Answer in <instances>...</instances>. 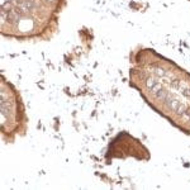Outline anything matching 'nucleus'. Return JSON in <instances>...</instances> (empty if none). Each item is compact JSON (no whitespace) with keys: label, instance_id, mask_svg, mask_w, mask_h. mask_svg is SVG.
<instances>
[{"label":"nucleus","instance_id":"obj_5","mask_svg":"<svg viewBox=\"0 0 190 190\" xmlns=\"http://www.w3.org/2000/svg\"><path fill=\"white\" fill-rule=\"evenodd\" d=\"M153 72H155V75H157L160 77H166V76H169V72L166 70H164V69H161V67H157V69H155Z\"/></svg>","mask_w":190,"mask_h":190},{"label":"nucleus","instance_id":"obj_1","mask_svg":"<svg viewBox=\"0 0 190 190\" xmlns=\"http://www.w3.org/2000/svg\"><path fill=\"white\" fill-rule=\"evenodd\" d=\"M165 101H166L167 108H170L171 110H174L176 114H179V115H183L184 112L188 109V106H186L184 103H181L178 98L175 97V95H170V94H169V97L166 98Z\"/></svg>","mask_w":190,"mask_h":190},{"label":"nucleus","instance_id":"obj_4","mask_svg":"<svg viewBox=\"0 0 190 190\" xmlns=\"http://www.w3.org/2000/svg\"><path fill=\"white\" fill-rule=\"evenodd\" d=\"M155 97H156V99H158V100H166V98L169 97V91L166 90V89H164V88H160L155 94Z\"/></svg>","mask_w":190,"mask_h":190},{"label":"nucleus","instance_id":"obj_3","mask_svg":"<svg viewBox=\"0 0 190 190\" xmlns=\"http://www.w3.org/2000/svg\"><path fill=\"white\" fill-rule=\"evenodd\" d=\"M17 3L24 10H32L36 6V3L33 2V0H17Z\"/></svg>","mask_w":190,"mask_h":190},{"label":"nucleus","instance_id":"obj_7","mask_svg":"<svg viewBox=\"0 0 190 190\" xmlns=\"http://www.w3.org/2000/svg\"><path fill=\"white\" fill-rule=\"evenodd\" d=\"M189 99H190V98H189Z\"/></svg>","mask_w":190,"mask_h":190},{"label":"nucleus","instance_id":"obj_6","mask_svg":"<svg viewBox=\"0 0 190 190\" xmlns=\"http://www.w3.org/2000/svg\"><path fill=\"white\" fill-rule=\"evenodd\" d=\"M181 93L186 98H190V86H181Z\"/></svg>","mask_w":190,"mask_h":190},{"label":"nucleus","instance_id":"obj_2","mask_svg":"<svg viewBox=\"0 0 190 190\" xmlns=\"http://www.w3.org/2000/svg\"><path fill=\"white\" fill-rule=\"evenodd\" d=\"M146 86H147V89L150 90L152 94H155L161 88V85L158 84L157 79H155V77H147L146 79Z\"/></svg>","mask_w":190,"mask_h":190}]
</instances>
